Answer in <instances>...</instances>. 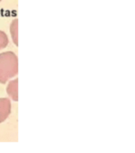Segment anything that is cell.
<instances>
[{
  "label": "cell",
  "instance_id": "1",
  "mask_svg": "<svg viewBox=\"0 0 135 153\" xmlns=\"http://www.w3.org/2000/svg\"><path fill=\"white\" fill-rule=\"evenodd\" d=\"M18 73V59L15 53H0V82L6 83Z\"/></svg>",
  "mask_w": 135,
  "mask_h": 153
},
{
  "label": "cell",
  "instance_id": "2",
  "mask_svg": "<svg viewBox=\"0 0 135 153\" xmlns=\"http://www.w3.org/2000/svg\"><path fill=\"white\" fill-rule=\"evenodd\" d=\"M11 111V102L7 98H0V122L7 119Z\"/></svg>",
  "mask_w": 135,
  "mask_h": 153
},
{
  "label": "cell",
  "instance_id": "3",
  "mask_svg": "<svg viewBox=\"0 0 135 153\" xmlns=\"http://www.w3.org/2000/svg\"><path fill=\"white\" fill-rule=\"evenodd\" d=\"M17 90H18V79H16L14 81H11L7 88V93L9 95V97L12 98L14 101H18V94H17Z\"/></svg>",
  "mask_w": 135,
  "mask_h": 153
},
{
  "label": "cell",
  "instance_id": "4",
  "mask_svg": "<svg viewBox=\"0 0 135 153\" xmlns=\"http://www.w3.org/2000/svg\"><path fill=\"white\" fill-rule=\"evenodd\" d=\"M17 30H18V19H14L10 25V32L12 36L13 42L16 45H18V36H17Z\"/></svg>",
  "mask_w": 135,
  "mask_h": 153
},
{
  "label": "cell",
  "instance_id": "5",
  "mask_svg": "<svg viewBox=\"0 0 135 153\" xmlns=\"http://www.w3.org/2000/svg\"><path fill=\"white\" fill-rule=\"evenodd\" d=\"M8 45V37L5 32L0 31V50L4 49Z\"/></svg>",
  "mask_w": 135,
  "mask_h": 153
},
{
  "label": "cell",
  "instance_id": "6",
  "mask_svg": "<svg viewBox=\"0 0 135 153\" xmlns=\"http://www.w3.org/2000/svg\"><path fill=\"white\" fill-rule=\"evenodd\" d=\"M0 2H1V0H0Z\"/></svg>",
  "mask_w": 135,
  "mask_h": 153
}]
</instances>
